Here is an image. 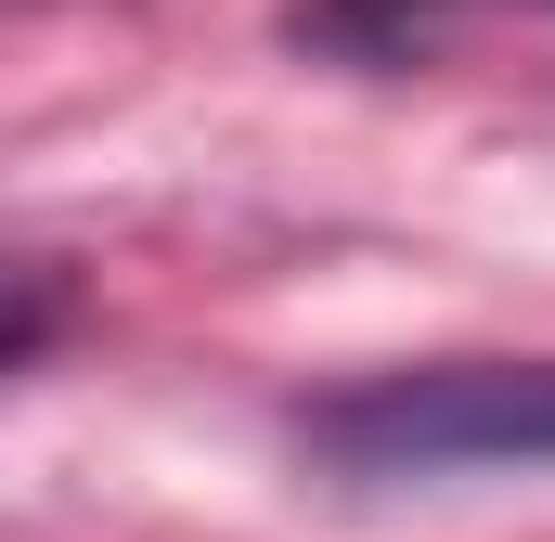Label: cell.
Returning <instances> with one entry per match:
<instances>
[{"label":"cell","instance_id":"1","mask_svg":"<svg viewBox=\"0 0 555 542\" xmlns=\"http://www.w3.org/2000/svg\"><path fill=\"white\" fill-rule=\"evenodd\" d=\"M297 452L336 478H543L555 465V362H452L375 375L297 413Z\"/></svg>","mask_w":555,"mask_h":542}]
</instances>
